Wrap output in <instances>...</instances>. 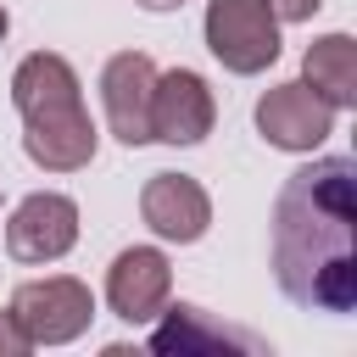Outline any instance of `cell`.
I'll list each match as a JSON object with an SVG mask.
<instances>
[{
	"mask_svg": "<svg viewBox=\"0 0 357 357\" xmlns=\"http://www.w3.org/2000/svg\"><path fill=\"white\" fill-rule=\"evenodd\" d=\"M273 279L307 312L357 307V162L318 156L279 184Z\"/></svg>",
	"mask_w": 357,
	"mask_h": 357,
	"instance_id": "1",
	"label": "cell"
},
{
	"mask_svg": "<svg viewBox=\"0 0 357 357\" xmlns=\"http://www.w3.org/2000/svg\"><path fill=\"white\" fill-rule=\"evenodd\" d=\"M11 106L22 117V151L45 173H78L95 162L100 128L84 112V84L67 56L33 50L11 73Z\"/></svg>",
	"mask_w": 357,
	"mask_h": 357,
	"instance_id": "2",
	"label": "cell"
},
{
	"mask_svg": "<svg viewBox=\"0 0 357 357\" xmlns=\"http://www.w3.org/2000/svg\"><path fill=\"white\" fill-rule=\"evenodd\" d=\"M206 50L240 73V78H257L279 61V17L268 0H206Z\"/></svg>",
	"mask_w": 357,
	"mask_h": 357,
	"instance_id": "3",
	"label": "cell"
},
{
	"mask_svg": "<svg viewBox=\"0 0 357 357\" xmlns=\"http://www.w3.org/2000/svg\"><path fill=\"white\" fill-rule=\"evenodd\" d=\"M11 318L22 324V335L33 346H67L89 329L95 318V296L84 279L73 273H50V279H28L11 290Z\"/></svg>",
	"mask_w": 357,
	"mask_h": 357,
	"instance_id": "4",
	"label": "cell"
},
{
	"mask_svg": "<svg viewBox=\"0 0 357 357\" xmlns=\"http://www.w3.org/2000/svg\"><path fill=\"white\" fill-rule=\"evenodd\" d=\"M78 245V201L61 190H33L28 201H17L11 223H6V251L11 262H61Z\"/></svg>",
	"mask_w": 357,
	"mask_h": 357,
	"instance_id": "5",
	"label": "cell"
},
{
	"mask_svg": "<svg viewBox=\"0 0 357 357\" xmlns=\"http://www.w3.org/2000/svg\"><path fill=\"white\" fill-rule=\"evenodd\" d=\"M218 123V100H212V84L195 73V67H167L156 73V89H151V139L162 145H201Z\"/></svg>",
	"mask_w": 357,
	"mask_h": 357,
	"instance_id": "6",
	"label": "cell"
},
{
	"mask_svg": "<svg viewBox=\"0 0 357 357\" xmlns=\"http://www.w3.org/2000/svg\"><path fill=\"white\" fill-rule=\"evenodd\" d=\"M257 134L273 151H318L335 134V106L324 95H312L301 78L296 84H273L257 100Z\"/></svg>",
	"mask_w": 357,
	"mask_h": 357,
	"instance_id": "7",
	"label": "cell"
},
{
	"mask_svg": "<svg viewBox=\"0 0 357 357\" xmlns=\"http://www.w3.org/2000/svg\"><path fill=\"white\" fill-rule=\"evenodd\" d=\"M139 218L167 245H195L212 229V195L190 173H151L139 190Z\"/></svg>",
	"mask_w": 357,
	"mask_h": 357,
	"instance_id": "8",
	"label": "cell"
},
{
	"mask_svg": "<svg viewBox=\"0 0 357 357\" xmlns=\"http://www.w3.org/2000/svg\"><path fill=\"white\" fill-rule=\"evenodd\" d=\"M151 89H156V67L145 50H117L100 67V106H106V128L134 151L151 139Z\"/></svg>",
	"mask_w": 357,
	"mask_h": 357,
	"instance_id": "9",
	"label": "cell"
},
{
	"mask_svg": "<svg viewBox=\"0 0 357 357\" xmlns=\"http://www.w3.org/2000/svg\"><path fill=\"white\" fill-rule=\"evenodd\" d=\"M167 290H173V262L162 245H128L106 268V307L123 324H151L167 307Z\"/></svg>",
	"mask_w": 357,
	"mask_h": 357,
	"instance_id": "10",
	"label": "cell"
},
{
	"mask_svg": "<svg viewBox=\"0 0 357 357\" xmlns=\"http://www.w3.org/2000/svg\"><path fill=\"white\" fill-rule=\"evenodd\" d=\"M162 324L151 329V351L162 357H195V351H268L251 329H234V324H218L206 318L201 307H162L156 312Z\"/></svg>",
	"mask_w": 357,
	"mask_h": 357,
	"instance_id": "11",
	"label": "cell"
},
{
	"mask_svg": "<svg viewBox=\"0 0 357 357\" xmlns=\"http://www.w3.org/2000/svg\"><path fill=\"white\" fill-rule=\"evenodd\" d=\"M301 84L312 95H324L335 112L357 106V39L351 33H324L307 45L301 56Z\"/></svg>",
	"mask_w": 357,
	"mask_h": 357,
	"instance_id": "12",
	"label": "cell"
},
{
	"mask_svg": "<svg viewBox=\"0 0 357 357\" xmlns=\"http://www.w3.org/2000/svg\"><path fill=\"white\" fill-rule=\"evenodd\" d=\"M28 351H33V340L22 335V324H17L11 307H6V312H0V357H28Z\"/></svg>",
	"mask_w": 357,
	"mask_h": 357,
	"instance_id": "13",
	"label": "cell"
},
{
	"mask_svg": "<svg viewBox=\"0 0 357 357\" xmlns=\"http://www.w3.org/2000/svg\"><path fill=\"white\" fill-rule=\"evenodd\" d=\"M268 6H273V17H279V22H312L324 0H268Z\"/></svg>",
	"mask_w": 357,
	"mask_h": 357,
	"instance_id": "14",
	"label": "cell"
},
{
	"mask_svg": "<svg viewBox=\"0 0 357 357\" xmlns=\"http://www.w3.org/2000/svg\"><path fill=\"white\" fill-rule=\"evenodd\" d=\"M134 6H145V11H173V6H184V0H134Z\"/></svg>",
	"mask_w": 357,
	"mask_h": 357,
	"instance_id": "15",
	"label": "cell"
},
{
	"mask_svg": "<svg viewBox=\"0 0 357 357\" xmlns=\"http://www.w3.org/2000/svg\"><path fill=\"white\" fill-rule=\"evenodd\" d=\"M6 28H11V17H6V6H0V39H6Z\"/></svg>",
	"mask_w": 357,
	"mask_h": 357,
	"instance_id": "16",
	"label": "cell"
}]
</instances>
